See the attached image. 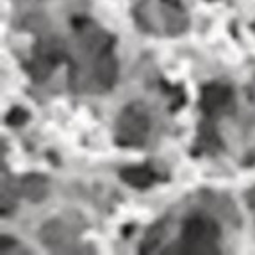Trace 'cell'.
Segmentation results:
<instances>
[{
    "label": "cell",
    "instance_id": "2",
    "mask_svg": "<svg viewBox=\"0 0 255 255\" xmlns=\"http://www.w3.org/2000/svg\"><path fill=\"white\" fill-rule=\"evenodd\" d=\"M146 130H148V122L146 116L141 115L136 107H128L124 113V116L120 118L118 124V136L120 143L124 145H134L139 143L145 137Z\"/></svg>",
    "mask_w": 255,
    "mask_h": 255
},
{
    "label": "cell",
    "instance_id": "4",
    "mask_svg": "<svg viewBox=\"0 0 255 255\" xmlns=\"http://www.w3.org/2000/svg\"><path fill=\"white\" fill-rule=\"evenodd\" d=\"M120 177L128 186L137 187V189H146V187H150L153 184V173L148 168H143V166L124 168V170L120 171Z\"/></svg>",
    "mask_w": 255,
    "mask_h": 255
},
{
    "label": "cell",
    "instance_id": "8",
    "mask_svg": "<svg viewBox=\"0 0 255 255\" xmlns=\"http://www.w3.org/2000/svg\"><path fill=\"white\" fill-rule=\"evenodd\" d=\"M248 200H250L252 204H255V189H254V191L250 193V195H248Z\"/></svg>",
    "mask_w": 255,
    "mask_h": 255
},
{
    "label": "cell",
    "instance_id": "5",
    "mask_svg": "<svg viewBox=\"0 0 255 255\" xmlns=\"http://www.w3.org/2000/svg\"><path fill=\"white\" fill-rule=\"evenodd\" d=\"M97 75L106 86H111L116 79V61L109 55H104L97 64Z\"/></svg>",
    "mask_w": 255,
    "mask_h": 255
},
{
    "label": "cell",
    "instance_id": "3",
    "mask_svg": "<svg viewBox=\"0 0 255 255\" xmlns=\"http://www.w3.org/2000/svg\"><path fill=\"white\" fill-rule=\"evenodd\" d=\"M230 98H232V93L229 88L221 84H211L202 91V107L205 113L214 115V113H220L229 106Z\"/></svg>",
    "mask_w": 255,
    "mask_h": 255
},
{
    "label": "cell",
    "instance_id": "1",
    "mask_svg": "<svg viewBox=\"0 0 255 255\" xmlns=\"http://www.w3.org/2000/svg\"><path fill=\"white\" fill-rule=\"evenodd\" d=\"M218 238V227L211 220L205 218H191L186 221L182 230V245L189 248L187 252H200L198 248H213Z\"/></svg>",
    "mask_w": 255,
    "mask_h": 255
},
{
    "label": "cell",
    "instance_id": "7",
    "mask_svg": "<svg viewBox=\"0 0 255 255\" xmlns=\"http://www.w3.org/2000/svg\"><path fill=\"white\" fill-rule=\"evenodd\" d=\"M27 120V113L21 107H14V109L9 111V115L5 116V122L9 125H21Z\"/></svg>",
    "mask_w": 255,
    "mask_h": 255
},
{
    "label": "cell",
    "instance_id": "9",
    "mask_svg": "<svg viewBox=\"0 0 255 255\" xmlns=\"http://www.w3.org/2000/svg\"><path fill=\"white\" fill-rule=\"evenodd\" d=\"M166 2H171L173 5H180V0H166Z\"/></svg>",
    "mask_w": 255,
    "mask_h": 255
},
{
    "label": "cell",
    "instance_id": "6",
    "mask_svg": "<svg viewBox=\"0 0 255 255\" xmlns=\"http://www.w3.org/2000/svg\"><path fill=\"white\" fill-rule=\"evenodd\" d=\"M23 189H25V195L32 200V196H34L32 193H43V195L47 193V182L38 175H32V177L23 180Z\"/></svg>",
    "mask_w": 255,
    "mask_h": 255
}]
</instances>
